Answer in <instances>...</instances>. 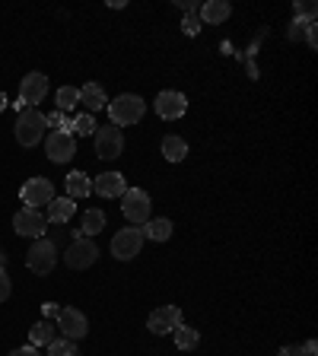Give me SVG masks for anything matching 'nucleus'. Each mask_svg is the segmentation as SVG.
<instances>
[{
    "label": "nucleus",
    "mask_w": 318,
    "mask_h": 356,
    "mask_svg": "<svg viewBox=\"0 0 318 356\" xmlns=\"http://www.w3.org/2000/svg\"><path fill=\"white\" fill-rule=\"evenodd\" d=\"M143 111H147V102H143L141 96H134V92H121L118 99L109 102V115H111V124L115 127L137 124V121L143 118Z\"/></svg>",
    "instance_id": "f257e3e1"
},
{
    "label": "nucleus",
    "mask_w": 318,
    "mask_h": 356,
    "mask_svg": "<svg viewBox=\"0 0 318 356\" xmlns=\"http://www.w3.org/2000/svg\"><path fill=\"white\" fill-rule=\"evenodd\" d=\"M54 264H58V245L51 242V238H35L32 242V248L26 252V267H29L32 274L45 277V274H51Z\"/></svg>",
    "instance_id": "f03ea898"
},
{
    "label": "nucleus",
    "mask_w": 318,
    "mask_h": 356,
    "mask_svg": "<svg viewBox=\"0 0 318 356\" xmlns=\"http://www.w3.org/2000/svg\"><path fill=\"white\" fill-rule=\"evenodd\" d=\"M13 134H16V140H19V147H35V143H42V137H45V115L38 108L19 111Z\"/></svg>",
    "instance_id": "7ed1b4c3"
},
{
    "label": "nucleus",
    "mask_w": 318,
    "mask_h": 356,
    "mask_svg": "<svg viewBox=\"0 0 318 356\" xmlns=\"http://www.w3.org/2000/svg\"><path fill=\"white\" fill-rule=\"evenodd\" d=\"M150 210H153V204H150V194L143 191V188H127V191L121 194V213L127 216V222H131V226L147 222L150 220Z\"/></svg>",
    "instance_id": "20e7f679"
},
{
    "label": "nucleus",
    "mask_w": 318,
    "mask_h": 356,
    "mask_svg": "<svg viewBox=\"0 0 318 356\" xmlns=\"http://www.w3.org/2000/svg\"><path fill=\"white\" fill-rule=\"evenodd\" d=\"M143 248V229L141 226H125L121 232H115V238H111V254L118 261H131L137 258Z\"/></svg>",
    "instance_id": "39448f33"
},
{
    "label": "nucleus",
    "mask_w": 318,
    "mask_h": 356,
    "mask_svg": "<svg viewBox=\"0 0 318 356\" xmlns=\"http://www.w3.org/2000/svg\"><path fill=\"white\" fill-rule=\"evenodd\" d=\"M96 258H99V245L93 242V238H86V236L74 238L70 248H67V254H64V261H67L70 270H86V267L96 264Z\"/></svg>",
    "instance_id": "423d86ee"
},
{
    "label": "nucleus",
    "mask_w": 318,
    "mask_h": 356,
    "mask_svg": "<svg viewBox=\"0 0 318 356\" xmlns=\"http://www.w3.org/2000/svg\"><path fill=\"white\" fill-rule=\"evenodd\" d=\"M45 153H48V159L58 165L70 163L77 156V140L70 131H51L48 134V140H45Z\"/></svg>",
    "instance_id": "0eeeda50"
},
{
    "label": "nucleus",
    "mask_w": 318,
    "mask_h": 356,
    "mask_svg": "<svg viewBox=\"0 0 318 356\" xmlns=\"http://www.w3.org/2000/svg\"><path fill=\"white\" fill-rule=\"evenodd\" d=\"M19 197H22L26 207L38 210V207H48L58 194H54V185L48 181V178H29V181L19 188Z\"/></svg>",
    "instance_id": "6e6552de"
},
{
    "label": "nucleus",
    "mask_w": 318,
    "mask_h": 356,
    "mask_svg": "<svg viewBox=\"0 0 318 356\" xmlns=\"http://www.w3.org/2000/svg\"><path fill=\"white\" fill-rule=\"evenodd\" d=\"M58 331H61V337H67V341H80V337H86V331H89L86 315H83L80 309L61 305V312H58Z\"/></svg>",
    "instance_id": "1a4fd4ad"
},
{
    "label": "nucleus",
    "mask_w": 318,
    "mask_h": 356,
    "mask_svg": "<svg viewBox=\"0 0 318 356\" xmlns=\"http://www.w3.org/2000/svg\"><path fill=\"white\" fill-rule=\"evenodd\" d=\"M182 325V309L178 305H159V309L150 312V318H147V331L153 334H172L175 327Z\"/></svg>",
    "instance_id": "9d476101"
},
{
    "label": "nucleus",
    "mask_w": 318,
    "mask_h": 356,
    "mask_svg": "<svg viewBox=\"0 0 318 356\" xmlns=\"http://www.w3.org/2000/svg\"><path fill=\"white\" fill-rule=\"evenodd\" d=\"M13 229L26 238H42L45 229H48V220L42 216V210H32V207H22L19 213L13 216Z\"/></svg>",
    "instance_id": "9b49d317"
},
{
    "label": "nucleus",
    "mask_w": 318,
    "mask_h": 356,
    "mask_svg": "<svg viewBox=\"0 0 318 356\" xmlns=\"http://www.w3.org/2000/svg\"><path fill=\"white\" fill-rule=\"evenodd\" d=\"M156 115L159 118H166V121H175V118H182L188 111V99H185V92H175V89H163L159 96H156Z\"/></svg>",
    "instance_id": "f8f14e48"
},
{
    "label": "nucleus",
    "mask_w": 318,
    "mask_h": 356,
    "mask_svg": "<svg viewBox=\"0 0 318 356\" xmlns=\"http://www.w3.org/2000/svg\"><path fill=\"white\" fill-rule=\"evenodd\" d=\"M45 92H48V76H45V74L32 70V74L22 76V83H19V102L26 105V108H35V105L45 99Z\"/></svg>",
    "instance_id": "ddd939ff"
},
{
    "label": "nucleus",
    "mask_w": 318,
    "mask_h": 356,
    "mask_svg": "<svg viewBox=\"0 0 318 356\" xmlns=\"http://www.w3.org/2000/svg\"><path fill=\"white\" fill-rule=\"evenodd\" d=\"M121 149H125V137L115 124L111 127H99L96 131V156L99 159H118Z\"/></svg>",
    "instance_id": "4468645a"
},
{
    "label": "nucleus",
    "mask_w": 318,
    "mask_h": 356,
    "mask_svg": "<svg viewBox=\"0 0 318 356\" xmlns=\"http://www.w3.org/2000/svg\"><path fill=\"white\" fill-rule=\"evenodd\" d=\"M93 191H96L99 197H121V194L127 191V178L121 175V172H102V175H96Z\"/></svg>",
    "instance_id": "2eb2a0df"
},
{
    "label": "nucleus",
    "mask_w": 318,
    "mask_h": 356,
    "mask_svg": "<svg viewBox=\"0 0 318 356\" xmlns=\"http://www.w3.org/2000/svg\"><path fill=\"white\" fill-rule=\"evenodd\" d=\"M80 105L86 108V115H96V111L109 108V96L99 83H86V86H80Z\"/></svg>",
    "instance_id": "dca6fc26"
},
{
    "label": "nucleus",
    "mask_w": 318,
    "mask_h": 356,
    "mask_svg": "<svg viewBox=\"0 0 318 356\" xmlns=\"http://www.w3.org/2000/svg\"><path fill=\"white\" fill-rule=\"evenodd\" d=\"M77 213V204L70 197H54L48 204V216L45 220L51 222V226H61V222H70V216Z\"/></svg>",
    "instance_id": "f3484780"
},
{
    "label": "nucleus",
    "mask_w": 318,
    "mask_h": 356,
    "mask_svg": "<svg viewBox=\"0 0 318 356\" xmlns=\"http://www.w3.org/2000/svg\"><path fill=\"white\" fill-rule=\"evenodd\" d=\"M232 16V7L226 3V0H207L204 7H200V16L198 19L210 22V26H220V22H226Z\"/></svg>",
    "instance_id": "a211bd4d"
},
{
    "label": "nucleus",
    "mask_w": 318,
    "mask_h": 356,
    "mask_svg": "<svg viewBox=\"0 0 318 356\" xmlns=\"http://www.w3.org/2000/svg\"><path fill=\"white\" fill-rule=\"evenodd\" d=\"M64 188H67V197L77 200V197H89L93 194V181H89L86 172H70L64 178Z\"/></svg>",
    "instance_id": "6ab92c4d"
},
{
    "label": "nucleus",
    "mask_w": 318,
    "mask_h": 356,
    "mask_svg": "<svg viewBox=\"0 0 318 356\" xmlns=\"http://www.w3.org/2000/svg\"><path fill=\"white\" fill-rule=\"evenodd\" d=\"M102 229H105V213L93 207V210H86V213H83V226L74 232V238H83V236L93 238V236H99Z\"/></svg>",
    "instance_id": "aec40b11"
},
{
    "label": "nucleus",
    "mask_w": 318,
    "mask_h": 356,
    "mask_svg": "<svg viewBox=\"0 0 318 356\" xmlns=\"http://www.w3.org/2000/svg\"><path fill=\"white\" fill-rule=\"evenodd\" d=\"M54 337H58V327L48 318H42L38 325H32V331H29V347H48Z\"/></svg>",
    "instance_id": "412c9836"
},
{
    "label": "nucleus",
    "mask_w": 318,
    "mask_h": 356,
    "mask_svg": "<svg viewBox=\"0 0 318 356\" xmlns=\"http://www.w3.org/2000/svg\"><path fill=\"white\" fill-rule=\"evenodd\" d=\"M143 238H153V242H169V238H172V220H163V216L147 220V226H143Z\"/></svg>",
    "instance_id": "4be33fe9"
},
{
    "label": "nucleus",
    "mask_w": 318,
    "mask_h": 356,
    "mask_svg": "<svg viewBox=\"0 0 318 356\" xmlns=\"http://www.w3.org/2000/svg\"><path fill=\"white\" fill-rule=\"evenodd\" d=\"M163 156L169 163H182L188 156V143L182 137H175V134H169V137H163Z\"/></svg>",
    "instance_id": "5701e85b"
},
{
    "label": "nucleus",
    "mask_w": 318,
    "mask_h": 356,
    "mask_svg": "<svg viewBox=\"0 0 318 356\" xmlns=\"http://www.w3.org/2000/svg\"><path fill=\"white\" fill-rule=\"evenodd\" d=\"M172 337H175V347L178 350H194L200 343V334H198V327H188L185 321L172 331Z\"/></svg>",
    "instance_id": "b1692460"
},
{
    "label": "nucleus",
    "mask_w": 318,
    "mask_h": 356,
    "mask_svg": "<svg viewBox=\"0 0 318 356\" xmlns=\"http://www.w3.org/2000/svg\"><path fill=\"white\" fill-rule=\"evenodd\" d=\"M96 115H86V111H83V115H77L74 121H70V134H80V137H93V134H96Z\"/></svg>",
    "instance_id": "393cba45"
},
{
    "label": "nucleus",
    "mask_w": 318,
    "mask_h": 356,
    "mask_svg": "<svg viewBox=\"0 0 318 356\" xmlns=\"http://www.w3.org/2000/svg\"><path fill=\"white\" fill-rule=\"evenodd\" d=\"M80 105V89L77 86H61L58 89V111H74Z\"/></svg>",
    "instance_id": "a878e982"
},
{
    "label": "nucleus",
    "mask_w": 318,
    "mask_h": 356,
    "mask_svg": "<svg viewBox=\"0 0 318 356\" xmlns=\"http://www.w3.org/2000/svg\"><path fill=\"white\" fill-rule=\"evenodd\" d=\"M48 356H80V350H77V341L54 337V341L48 343Z\"/></svg>",
    "instance_id": "bb28decb"
},
{
    "label": "nucleus",
    "mask_w": 318,
    "mask_h": 356,
    "mask_svg": "<svg viewBox=\"0 0 318 356\" xmlns=\"http://www.w3.org/2000/svg\"><path fill=\"white\" fill-rule=\"evenodd\" d=\"M315 3H312V0H296V3H293V13H296V19L299 22H315Z\"/></svg>",
    "instance_id": "cd10ccee"
},
{
    "label": "nucleus",
    "mask_w": 318,
    "mask_h": 356,
    "mask_svg": "<svg viewBox=\"0 0 318 356\" xmlns=\"http://www.w3.org/2000/svg\"><path fill=\"white\" fill-rule=\"evenodd\" d=\"M45 127H54V131H70V121H67L64 111H54V115H45Z\"/></svg>",
    "instance_id": "c85d7f7f"
},
{
    "label": "nucleus",
    "mask_w": 318,
    "mask_h": 356,
    "mask_svg": "<svg viewBox=\"0 0 318 356\" xmlns=\"http://www.w3.org/2000/svg\"><path fill=\"white\" fill-rule=\"evenodd\" d=\"M182 29H185V35H198V32H200V19H198V13H188L185 19H182Z\"/></svg>",
    "instance_id": "c756f323"
},
{
    "label": "nucleus",
    "mask_w": 318,
    "mask_h": 356,
    "mask_svg": "<svg viewBox=\"0 0 318 356\" xmlns=\"http://www.w3.org/2000/svg\"><path fill=\"white\" fill-rule=\"evenodd\" d=\"M10 289H13V283H10L7 267H0V302H7L10 299Z\"/></svg>",
    "instance_id": "7c9ffc66"
},
{
    "label": "nucleus",
    "mask_w": 318,
    "mask_h": 356,
    "mask_svg": "<svg viewBox=\"0 0 318 356\" xmlns=\"http://www.w3.org/2000/svg\"><path fill=\"white\" fill-rule=\"evenodd\" d=\"M305 42H309V48H318V26L315 22H305Z\"/></svg>",
    "instance_id": "2f4dec72"
},
{
    "label": "nucleus",
    "mask_w": 318,
    "mask_h": 356,
    "mask_svg": "<svg viewBox=\"0 0 318 356\" xmlns=\"http://www.w3.org/2000/svg\"><path fill=\"white\" fill-rule=\"evenodd\" d=\"M58 312H61V305L45 302V305H42V318H58Z\"/></svg>",
    "instance_id": "473e14b6"
},
{
    "label": "nucleus",
    "mask_w": 318,
    "mask_h": 356,
    "mask_svg": "<svg viewBox=\"0 0 318 356\" xmlns=\"http://www.w3.org/2000/svg\"><path fill=\"white\" fill-rule=\"evenodd\" d=\"M277 356H305V353H303V347H299V343H293V347H283Z\"/></svg>",
    "instance_id": "72a5a7b5"
},
{
    "label": "nucleus",
    "mask_w": 318,
    "mask_h": 356,
    "mask_svg": "<svg viewBox=\"0 0 318 356\" xmlns=\"http://www.w3.org/2000/svg\"><path fill=\"white\" fill-rule=\"evenodd\" d=\"M178 7L185 10V13H198V3H194V0H178Z\"/></svg>",
    "instance_id": "f704fd0d"
},
{
    "label": "nucleus",
    "mask_w": 318,
    "mask_h": 356,
    "mask_svg": "<svg viewBox=\"0 0 318 356\" xmlns=\"http://www.w3.org/2000/svg\"><path fill=\"white\" fill-rule=\"evenodd\" d=\"M10 356H38V350L35 347H19V350H13Z\"/></svg>",
    "instance_id": "c9c22d12"
},
{
    "label": "nucleus",
    "mask_w": 318,
    "mask_h": 356,
    "mask_svg": "<svg viewBox=\"0 0 318 356\" xmlns=\"http://www.w3.org/2000/svg\"><path fill=\"white\" fill-rule=\"evenodd\" d=\"M303 353H305V356H315V353H318L315 341H305V343H303Z\"/></svg>",
    "instance_id": "e433bc0d"
},
{
    "label": "nucleus",
    "mask_w": 318,
    "mask_h": 356,
    "mask_svg": "<svg viewBox=\"0 0 318 356\" xmlns=\"http://www.w3.org/2000/svg\"><path fill=\"white\" fill-rule=\"evenodd\" d=\"M303 26H305V22H299V19H296V22H293V29H289V38H296V35H299V32H303Z\"/></svg>",
    "instance_id": "4c0bfd02"
},
{
    "label": "nucleus",
    "mask_w": 318,
    "mask_h": 356,
    "mask_svg": "<svg viewBox=\"0 0 318 356\" xmlns=\"http://www.w3.org/2000/svg\"><path fill=\"white\" fill-rule=\"evenodd\" d=\"M7 105H10V99H7V92H0V111L7 108Z\"/></svg>",
    "instance_id": "58836bf2"
},
{
    "label": "nucleus",
    "mask_w": 318,
    "mask_h": 356,
    "mask_svg": "<svg viewBox=\"0 0 318 356\" xmlns=\"http://www.w3.org/2000/svg\"><path fill=\"white\" fill-rule=\"evenodd\" d=\"M3 264H7V254H3V252H0V267H3Z\"/></svg>",
    "instance_id": "ea45409f"
}]
</instances>
